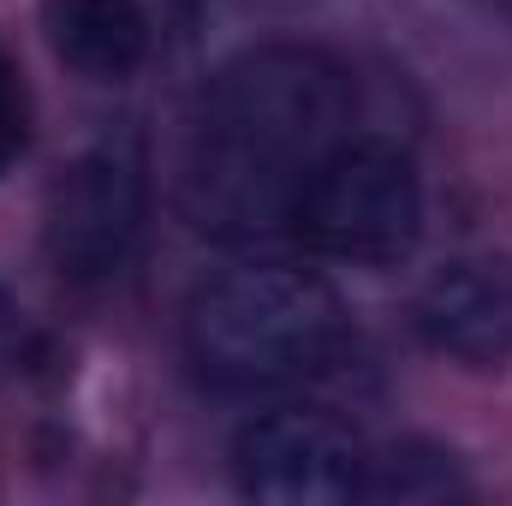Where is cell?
Masks as SVG:
<instances>
[{
  "mask_svg": "<svg viewBox=\"0 0 512 506\" xmlns=\"http://www.w3.org/2000/svg\"><path fill=\"white\" fill-rule=\"evenodd\" d=\"M233 471L251 501L268 506H340L364 495L370 453L328 411H268L233 441Z\"/></svg>",
  "mask_w": 512,
  "mask_h": 506,
  "instance_id": "cell-5",
  "label": "cell"
},
{
  "mask_svg": "<svg viewBox=\"0 0 512 506\" xmlns=\"http://www.w3.org/2000/svg\"><path fill=\"white\" fill-rule=\"evenodd\" d=\"M364 495L370 501H405V506H435L465 495L459 471L447 453H429V447H393L382 459H370L364 471Z\"/></svg>",
  "mask_w": 512,
  "mask_h": 506,
  "instance_id": "cell-8",
  "label": "cell"
},
{
  "mask_svg": "<svg viewBox=\"0 0 512 506\" xmlns=\"http://www.w3.org/2000/svg\"><path fill=\"white\" fill-rule=\"evenodd\" d=\"M346 346L328 280L286 262H245L203 280L185 304V358L221 393H280L322 376Z\"/></svg>",
  "mask_w": 512,
  "mask_h": 506,
  "instance_id": "cell-2",
  "label": "cell"
},
{
  "mask_svg": "<svg viewBox=\"0 0 512 506\" xmlns=\"http://www.w3.org/2000/svg\"><path fill=\"white\" fill-rule=\"evenodd\" d=\"M143 215H149L143 155L126 137H108V143L84 149L66 167V179L54 185V197H48V256L72 280H108L137 251Z\"/></svg>",
  "mask_w": 512,
  "mask_h": 506,
  "instance_id": "cell-4",
  "label": "cell"
},
{
  "mask_svg": "<svg viewBox=\"0 0 512 506\" xmlns=\"http://www.w3.org/2000/svg\"><path fill=\"white\" fill-rule=\"evenodd\" d=\"M292 239H304L316 256L382 268L411 256L423 233V185L417 167L376 137H346L334 143L316 173L304 179L292 203Z\"/></svg>",
  "mask_w": 512,
  "mask_h": 506,
  "instance_id": "cell-3",
  "label": "cell"
},
{
  "mask_svg": "<svg viewBox=\"0 0 512 506\" xmlns=\"http://www.w3.org/2000/svg\"><path fill=\"white\" fill-rule=\"evenodd\" d=\"M417 334L465 370H501L512 358V274L495 262L441 268L417 292Z\"/></svg>",
  "mask_w": 512,
  "mask_h": 506,
  "instance_id": "cell-6",
  "label": "cell"
},
{
  "mask_svg": "<svg viewBox=\"0 0 512 506\" xmlns=\"http://www.w3.org/2000/svg\"><path fill=\"white\" fill-rule=\"evenodd\" d=\"M24 131H30V114H24V84L12 72V60L0 54V179L12 173V161L24 155Z\"/></svg>",
  "mask_w": 512,
  "mask_h": 506,
  "instance_id": "cell-9",
  "label": "cell"
},
{
  "mask_svg": "<svg viewBox=\"0 0 512 506\" xmlns=\"http://www.w3.org/2000/svg\"><path fill=\"white\" fill-rule=\"evenodd\" d=\"M352 137V78L316 48H251L227 60L185 149V215L209 239H268L292 227V203L316 161Z\"/></svg>",
  "mask_w": 512,
  "mask_h": 506,
  "instance_id": "cell-1",
  "label": "cell"
},
{
  "mask_svg": "<svg viewBox=\"0 0 512 506\" xmlns=\"http://www.w3.org/2000/svg\"><path fill=\"white\" fill-rule=\"evenodd\" d=\"M42 36L72 72L114 84L143 66L155 30L143 0H42Z\"/></svg>",
  "mask_w": 512,
  "mask_h": 506,
  "instance_id": "cell-7",
  "label": "cell"
}]
</instances>
